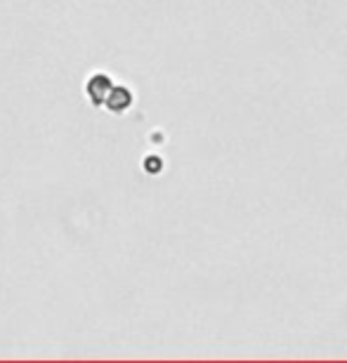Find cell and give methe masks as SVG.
<instances>
[{"label": "cell", "instance_id": "2", "mask_svg": "<svg viewBox=\"0 0 347 363\" xmlns=\"http://www.w3.org/2000/svg\"><path fill=\"white\" fill-rule=\"evenodd\" d=\"M106 106L111 108V111H123V108L130 106V92L126 88H111V92L106 94Z\"/></svg>", "mask_w": 347, "mask_h": 363}, {"label": "cell", "instance_id": "1", "mask_svg": "<svg viewBox=\"0 0 347 363\" xmlns=\"http://www.w3.org/2000/svg\"><path fill=\"white\" fill-rule=\"evenodd\" d=\"M111 81L106 76H92L90 78V83H88V94L92 97V101L95 104H102V101L106 99V94L111 92Z\"/></svg>", "mask_w": 347, "mask_h": 363}, {"label": "cell", "instance_id": "3", "mask_svg": "<svg viewBox=\"0 0 347 363\" xmlns=\"http://www.w3.org/2000/svg\"><path fill=\"white\" fill-rule=\"evenodd\" d=\"M158 168H161V163H158L156 158H149V161H147V170H154L156 172Z\"/></svg>", "mask_w": 347, "mask_h": 363}]
</instances>
